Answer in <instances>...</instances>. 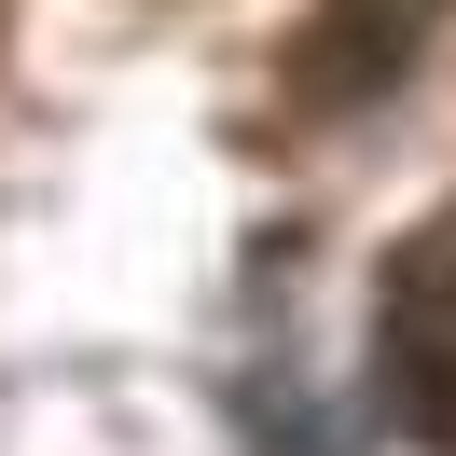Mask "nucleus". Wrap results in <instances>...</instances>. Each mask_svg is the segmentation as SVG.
I'll return each instance as SVG.
<instances>
[{"label": "nucleus", "instance_id": "nucleus-1", "mask_svg": "<svg viewBox=\"0 0 456 456\" xmlns=\"http://www.w3.org/2000/svg\"><path fill=\"white\" fill-rule=\"evenodd\" d=\"M387 401L415 428H456V222L387 263Z\"/></svg>", "mask_w": 456, "mask_h": 456}]
</instances>
